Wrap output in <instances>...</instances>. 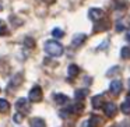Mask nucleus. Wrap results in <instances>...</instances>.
I'll use <instances>...</instances> for the list:
<instances>
[{
  "label": "nucleus",
  "instance_id": "22",
  "mask_svg": "<svg viewBox=\"0 0 130 127\" xmlns=\"http://www.w3.org/2000/svg\"><path fill=\"white\" fill-rule=\"evenodd\" d=\"M42 2H45L46 4H52V3L55 2V0H42Z\"/></svg>",
  "mask_w": 130,
  "mask_h": 127
},
{
  "label": "nucleus",
  "instance_id": "14",
  "mask_svg": "<svg viewBox=\"0 0 130 127\" xmlns=\"http://www.w3.org/2000/svg\"><path fill=\"white\" fill-rule=\"evenodd\" d=\"M55 101H56L59 105H63V103L67 102V96L63 95V94H57V95H55Z\"/></svg>",
  "mask_w": 130,
  "mask_h": 127
},
{
  "label": "nucleus",
  "instance_id": "21",
  "mask_svg": "<svg viewBox=\"0 0 130 127\" xmlns=\"http://www.w3.org/2000/svg\"><path fill=\"white\" fill-rule=\"evenodd\" d=\"M124 29V27H123V24H118V25H116V31L118 32H120V31H123Z\"/></svg>",
  "mask_w": 130,
  "mask_h": 127
},
{
  "label": "nucleus",
  "instance_id": "26",
  "mask_svg": "<svg viewBox=\"0 0 130 127\" xmlns=\"http://www.w3.org/2000/svg\"><path fill=\"white\" fill-rule=\"evenodd\" d=\"M0 25H2V23H0Z\"/></svg>",
  "mask_w": 130,
  "mask_h": 127
},
{
  "label": "nucleus",
  "instance_id": "11",
  "mask_svg": "<svg viewBox=\"0 0 130 127\" xmlns=\"http://www.w3.org/2000/svg\"><path fill=\"white\" fill-rule=\"evenodd\" d=\"M29 126L31 127H46V123H45V120L41 119V117H34L29 121Z\"/></svg>",
  "mask_w": 130,
  "mask_h": 127
},
{
  "label": "nucleus",
  "instance_id": "9",
  "mask_svg": "<svg viewBox=\"0 0 130 127\" xmlns=\"http://www.w3.org/2000/svg\"><path fill=\"white\" fill-rule=\"evenodd\" d=\"M104 105H105V102H104L102 95H96L92 98V106L95 109H101V107H104Z\"/></svg>",
  "mask_w": 130,
  "mask_h": 127
},
{
  "label": "nucleus",
  "instance_id": "8",
  "mask_svg": "<svg viewBox=\"0 0 130 127\" xmlns=\"http://www.w3.org/2000/svg\"><path fill=\"white\" fill-rule=\"evenodd\" d=\"M87 39V35L85 34H76L73 37V41H71V45L73 46H80L84 43V41Z\"/></svg>",
  "mask_w": 130,
  "mask_h": 127
},
{
  "label": "nucleus",
  "instance_id": "3",
  "mask_svg": "<svg viewBox=\"0 0 130 127\" xmlns=\"http://www.w3.org/2000/svg\"><path fill=\"white\" fill-rule=\"evenodd\" d=\"M88 17L91 18L92 21H102L105 18V11L101 9H91L90 13H88Z\"/></svg>",
  "mask_w": 130,
  "mask_h": 127
},
{
  "label": "nucleus",
  "instance_id": "25",
  "mask_svg": "<svg viewBox=\"0 0 130 127\" xmlns=\"http://www.w3.org/2000/svg\"><path fill=\"white\" fill-rule=\"evenodd\" d=\"M2 10H3V6H2V3H0V11H2Z\"/></svg>",
  "mask_w": 130,
  "mask_h": 127
},
{
  "label": "nucleus",
  "instance_id": "15",
  "mask_svg": "<svg viewBox=\"0 0 130 127\" xmlns=\"http://www.w3.org/2000/svg\"><path fill=\"white\" fill-rule=\"evenodd\" d=\"M120 110L124 113V115H130V102H123V103L120 105Z\"/></svg>",
  "mask_w": 130,
  "mask_h": 127
},
{
  "label": "nucleus",
  "instance_id": "10",
  "mask_svg": "<svg viewBox=\"0 0 130 127\" xmlns=\"http://www.w3.org/2000/svg\"><path fill=\"white\" fill-rule=\"evenodd\" d=\"M109 28V23H108V21H98V23H96V25L94 27V31L95 32H101V31H105V29H108Z\"/></svg>",
  "mask_w": 130,
  "mask_h": 127
},
{
  "label": "nucleus",
  "instance_id": "24",
  "mask_svg": "<svg viewBox=\"0 0 130 127\" xmlns=\"http://www.w3.org/2000/svg\"><path fill=\"white\" fill-rule=\"evenodd\" d=\"M127 101L130 102V92H129V95H127Z\"/></svg>",
  "mask_w": 130,
  "mask_h": 127
},
{
  "label": "nucleus",
  "instance_id": "20",
  "mask_svg": "<svg viewBox=\"0 0 130 127\" xmlns=\"http://www.w3.org/2000/svg\"><path fill=\"white\" fill-rule=\"evenodd\" d=\"M14 121L15 123H21V121H23V113H17V115H14Z\"/></svg>",
  "mask_w": 130,
  "mask_h": 127
},
{
  "label": "nucleus",
  "instance_id": "7",
  "mask_svg": "<svg viewBox=\"0 0 130 127\" xmlns=\"http://www.w3.org/2000/svg\"><path fill=\"white\" fill-rule=\"evenodd\" d=\"M109 89H110V92H112L113 95H119L120 91H122V81L113 80V81L110 82V85H109Z\"/></svg>",
  "mask_w": 130,
  "mask_h": 127
},
{
  "label": "nucleus",
  "instance_id": "19",
  "mask_svg": "<svg viewBox=\"0 0 130 127\" xmlns=\"http://www.w3.org/2000/svg\"><path fill=\"white\" fill-rule=\"evenodd\" d=\"M24 43H25V46H27V48H31V49L35 46V42H34V39H32V38H25Z\"/></svg>",
  "mask_w": 130,
  "mask_h": 127
},
{
  "label": "nucleus",
  "instance_id": "6",
  "mask_svg": "<svg viewBox=\"0 0 130 127\" xmlns=\"http://www.w3.org/2000/svg\"><path fill=\"white\" fill-rule=\"evenodd\" d=\"M102 123H104V120H102L99 116L92 115V116H91V117L87 120V127H101Z\"/></svg>",
  "mask_w": 130,
  "mask_h": 127
},
{
  "label": "nucleus",
  "instance_id": "5",
  "mask_svg": "<svg viewBox=\"0 0 130 127\" xmlns=\"http://www.w3.org/2000/svg\"><path fill=\"white\" fill-rule=\"evenodd\" d=\"M15 107H17V110H18V112H21V113H28V112H29L28 99L20 98L17 102H15Z\"/></svg>",
  "mask_w": 130,
  "mask_h": 127
},
{
  "label": "nucleus",
  "instance_id": "1",
  "mask_svg": "<svg viewBox=\"0 0 130 127\" xmlns=\"http://www.w3.org/2000/svg\"><path fill=\"white\" fill-rule=\"evenodd\" d=\"M45 52L48 55H51V56L57 57L60 55H63V46L59 42H56V41H48L45 43Z\"/></svg>",
  "mask_w": 130,
  "mask_h": 127
},
{
  "label": "nucleus",
  "instance_id": "4",
  "mask_svg": "<svg viewBox=\"0 0 130 127\" xmlns=\"http://www.w3.org/2000/svg\"><path fill=\"white\" fill-rule=\"evenodd\" d=\"M104 112L106 117H115L116 113H118V106H116L113 102H109V103L104 105Z\"/></svg>",
  "mask_w": 130,
  "mask_h": 127
},
{
  "label": "nucleus",
  "instance_id": "2",
  "mask_svg": "<svg viewBox=\"0 0 130 127\" xmlns=\"http://www.w3.org/2000/svg\"><path fill=\"white\" fill-rule=\"evenodd\" d=\"M28 99L31 102H39V101H42V88L41 87H34L31 91H29V94H28Z\"/></svg>",
  "mask_w": 130,
  "mask_h": 127
},
{
  "label": "nucleus",
  "instance_id": "18",
  "mask_svg": "<svg viewBox=\"0 0 130 127\" xmlns=\"http://www.w3.org/2000/svg\"><path fill=\"white\" fill-rule=\"evenodd\" d=\"M85 95H87V91L85 89L76 91V99H83V98H85Z\"/></svg>",
  "mask_w": 130,
  "mask_h": 127
},
{
  "label": "nucleus",
  "instance_id": "16",
  "mask_svg": "<svg viewBox=\"0 0 130 127\" xmlns=\"http://www.w3.org/2000/svg\"><path fill=\"white\" fill-rule=\"evenodd\" d=\"M120 56H122V59H129V57H130V48L123 46L122 50H120Z\"/></svg>",
  "mask_w": 130,
  "mask_h": 127
},
{
  "label": "nucleus",
  "instance_id": "12",
  "mask_svg": "<svg viewBox=\"0 0 130 127\" xmlns=\"http://www.w3.org/2000/svg\"><path fill=\"white\" fill-rule=\"evenodd\" d=\"M78 73H80L78 66H76V64H70V66H69V70H67L69 77H77V76H78Z\"/></svg>",
  "mask_w": 130,
  "mask_h": 127
},
{
  "label": "nucleus",
  "instance_id": "17",
  "mask_svg": "<svg viewBox=\"0 0 130 127\" xmlns=\"http://www.w3.org/2000/svg\"><path fill=\"white\" fill-rule=\"evenodd\" d=\"M52 35H53L55 38H62L63 35H64V32L60 28H55V29H52Z\"/></svg>",
  "mask_w": 130,
  "mask_h": 127
},
{
  "label": "nucleus",
  "instance_id": "13",
  "mask_svg": "<svg viewBox=\"0 0 130 127\" xmlns=\"http://www.w3.org/2000/svg\"><path fill=\"white\" fill-rule=\"evenodd\" d=\"M10 109V103L6 99H0V113H6Z\"/></svg>",
  "mask_w": 130,
  "mask_h": 127
},
{
  "label": "nucleus",
  "instance_id": "23",
  "mask_svg": "<svg viewBox=\"0 0 130 127\" xmlns=\"http://www.w3.org/2000/svg\"><path fill=\"white\" fill-rule=\"evenodd\" d=\"M126 39H127V41H129V42H130V34H126Z\"/></svg>",
  "mask_w": 130,
  "mask_h": 127
}]
</instances>
